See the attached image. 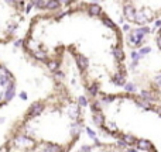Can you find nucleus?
I'll list each match as a JSON object with an SVG mask.
<instances>
[{
  "instance_id": "20e7f679",
  "label": "nucleus",
  "mask_w": 161,
  "mask_h": 152,
  "mask_svg": "<svg viewBox=\"0 0 161 152\" xmlns=\"http://www.w3.org/2000/svg\"><path fill=\"white\" fill-rule=\"evenodd\" d=\"M143 39H144V35L137 33V31H133V33L129 35V41H130L133 45H137V47H142Z\"/></svg>"
},
{
  "instance_id": "c756f323",
  "label": "nucleus",
  "mask_w": 161,
  "mask_h": 152,
  "mask_svg": "<svg viewBox=\"0 0 161 152\" xmlns=\"http://www.w3.org/2000/svg\"><path fill=\"white\" fill-rule=\"evenodd\" d=\"M131 58H133V61H139V59L142 58V55H140L139 52H136V51H133V52H131Z\"/></svg>"
},
{
  "instance_id": "a878e982",
  "label": "nucleus",
  "mask_w": 161,
  "mask_h": 152,
  "mask_svg": "<svg viewBox=\"0 0 161 152\" xmlns=\"http://www.w3.org/2000/svg\"><path fill=\"white\" fill-rule=\"evenodd\" d=\"M48 68H50L51 71H57V68H58V62H57V61L48 62Z\"/></svg>"
},
{
  "instance_id": "ddd939ff",
  "label": "nucleus",
  "mask_w": 161,
  "mask_h": 152,
  "mask_svg": "<svg viewBox=\"0 0 161 152\" xmlns=\"http://www.w3.org/2000/svg\"><path fill=\"white\" fill-rule=\"evenodd\" d=\"M140 96H142L143 99L148 100V102H151V100H156V94H154L153 92H148V90H142Z\"/></svg>"
},
{
  "instance_id": "e433bc0d",
  "label": "nucleus",
  "mask_w": 161,
  "mask_h": 152,
  "mask_svg": "<svg viewBox=\"0 0 161 152\" xmlns=\"http://www.w3.org/2000/svg\"><path fill=\"white\" fill-rule=\"evenodd\" d=\"M80 149H82V151H91L92 148H91V147H88V145H83V147L80 148Z\"/></svg>"
},
{
  "instance_id": "393cba45",
  "label": "nucleus",
  "mask_w": 161,
  "mask_h": 152,
  "mask_svg": "<svg viewBox=\"0 0 161 152\" xmlns=\"http://www.w3.org/2000/svg\"><path fill=\"white\" fill-rule=\"evenodd\" d=\"M89 93H91L92 96H95V94L97 93V85H96V83L91 85V87H89Z\"/></svg>"
},
{
  "instance_id": "0eeeda50",
  "label": "nucleus",
  "mask_w": 161,
  "mask_h": 152,
  "mask_svg": "<svg viewBox=\"0 0 161 152\" xmlns=\"http://www.w3.org/2000/svg\"><path fill=\"white\" fill-rule=\"evenodd\" d=\"M75 59H76V65H78L80 69H86V68H88V59L85 58V55L76 54V55H75Z\"/></svg>"
},
{
  "instance_id": "a211bd4d",
  "label": "nucleus",
  "mask_w": 161,
  "mask_h": 152,
  "mask_svg": "<svg viewBox=\"0 0 161 152\" xmlns=\"http://www.w3.org/2000/svg\"><path fill=\"white\" fill-rule=\"evenodd\" d=\"M113 55L117 61H123V59H125V54H123L122 48H116V50L113 51Z\"/></svg>"
},
{
  "instance_id": "9d476101",
  "label": "nucleus",
  "mask_w": 161,
  "mask_h": 152,
  "mask_svg": "<svg viewBox=\"0 0 161 152\" xmlns=\"http://www.w3.org/2000/svg\"><path fill=\"white\" fill-rule=\"evenodd\" d=\"M59 4H61V3H59L58 0H48V2H45L44 8H48V10H57V8L59 7Z\"/></svg>"
},
{
  "instance_id": "7ed1b4c3",
  "label": "nucleus",
  "mask_w": 161,
  "mask_h": 152,
  "mask_svg": "<svg viewBox=\"0 0 161 152\" xmlns=\"http://www.w3.org/2000/svg\"><path fill=\"white\" fill-rule=\"evenodd\" d=\"M42 111H44V104H42L41 102H36L31 104L30 110H28V114L25 117H38L42 114Z\"/></svg>"
},
{
  "instance_id": "aec40b11",
  "label": "nucleus",
  "mask_w": 161,
  "mask_h": 152,
  "mask_svg": "<svg viewBox=\"0 0 161 152\" xmlns=\"http://www.w3.org/2000/svg\"><path fill=\"white\" fill-rule=\"evenodd\" d=\"M103 24H105L106 27L112 28V30H116V24H114L110 18H108V17H105V18H103Z\"/></svg>"
},
{
  "instance_id": "473e14b6",
  "label": "nucleus",
  "mask_w": 161,
  "mask_h": 152,
  "mask_svg": "<svg viewBox=\"0 0 161 152\" xmlns=\"http://www.w3.org/2000/svg\"><path fill=\"white\" fill-rule=\"evenodd\" d=\"M154 82H156V85H158L161 87V75H157L156 77H154Z\"/></svg>"
},
{
  "instance_id": "2f4dec72",
  "label": "nucleus",
  "mask_w": 161,
  "mask_h": 152,
  "mask_svg": "<svg viewBox=\"0 0 161 152\" xmlns=\"http://www.w3.org/2000/svg\"><path fill=\"white\" fill-rule=\"evenodd\" d=\"M92 110H93V113H97V111H100L99 110V103H93V104H92Z\"/></svg>"
},
{
  "instance_id": "f8f14e48",
  "label": "nucleus",
  "mask_w": 161,
  "mask_h": 152,
  "mask_svg": "<svg viewBox=\"0 0 161 152\" xmlns=\"http://www.w3.org/2000/svg\"><path fill=\"white\" fill-rule=\"evenodd\" d=\"M93 121H95V124H97V125L105 124V117H103V114L100 113V111H97V113L93 114Z\"/></svg>"
},
{
  "instance_id": "1a4fd4ad",
  "label": "nucleus",
  "mask_w": 161,
  "mask_h": 152,
  "mask_svg": "<svg viewBox=\"0 0 161 152\" xmlns=\"http://www.w3.org/2000/svg\"><path fill=\"white\" fill-rule=\"evenodd\" d=\"M134 21H136L137 24H140V25H144L146 23H147V18H146V16H144V13H143V10L136 11V16H134Z\"/></svg>"
},
{
  "instance_id": "ea45409f",
  "label": "nucleus",
  "mask_w": 161,
  "mask_h": 152,
  "mask_svg": "<svg viewBox=\"0 0 161 152\" xmlns=\"http://www.w3.org/2000/svg\"><path fill=\"white\" fill-rule=\"evenodd\" d=\"M156 25H157V27H161V20H157V21H156Z\"/></svg>"
},
{
  "instance_id": "c9c22d12",
  "label": "nucleus",
  "mask_w": 161,
  "mask_h": 152,
  "mask_svg": "<svg viewBox=\"0 0 161 152\" xmlns=\"http://www.w3.org/2000/svg\"><path fill=\"white\" fill-rule=\"evenodd\" d=\"M59 3H64V4H69V3H72L74 0H58Z\"/></svg>"
},
{
  "instance_id": "cd10ccee",
  "label": "nucleus",
  "mask_w": 161,
  "mask_h": 152,
  "mask_svg": "<svg viewBox=\"0 0 161 152\" xmlns=\"http://www.w3.org/2000/svg\"><path fill=\"white\" fill-rule=\"evenodd\" d=\"M148 52H151V48H148V47H144V48H140V51H139V54L140 55H146V54H148Z\"/></svg>"
},
{
  "instance_id": "bb28decb",
  "label": "nucleus",
  "mask_w": 161,
  "mask_h": 152,
  "mask_svg": "<svg viewBox=\"0 0 161 152\" xmlns=\"http://www.w3.org/2000/svg\"><path fill=\"white\" fill-rule=\"evenodd\" d=\"M106 128H108V131H113V133L117 130V127H116L114 123H108V124H106Z\"/></svg>"
},
{
  "instance_id": "5701e85b",
  "label": "nucleus",
  "mask_w": 161,
  "mask_h": 152,
  "mask_svg": "<svg viewBox=\"0 0 161 152\" xmlns=\"http://www.w3.org/2000/svg\"><path fill=\"white\" fill-rule=\"evenodd\" d=\"M78 104L80 106V107H86V106H88V99L83 97V96H80L78 99Z\"/></svg>"
},
{
  "instance_id": "72a5a7b5",
  "label": "nucleus",
  "mask_w": 161,
  "mask_h": 152,
  "mask_svg": "<svg viewBox=\"0 0 161 152\" xmlns=\"http://www.w3.org/2000/svg\"><path fill=\"white\" fill-rule=\"evenodd\" d=\"M55 79H57V80L64 79V73H61V72H55Z\"/></svg>"
},
{
  "instance_id": "f257e3e1",
  "label": "nucleus",
  "mask_w": 161,
  "mask_h": 152,
  "mask_svg": "<svg viewBox=\"0 0 161 152\" xmlns=\"http://www.w3.org/2000/svg\"><path fill=\"white\" fill-rule=\"evenodd\" d=\"M24 8L23 0H0V44L14 38Z\"/></svg>"
},
{
  "instance_id": "b1692460",
  "label": "nucleus",
  "mask_w": 161,
  "mask_h": 152,
  "mask_svg": "<svg viewBox=\"0 0 161 152\" xmlns=\"http://www.w3.org/2000/svg\"><path fill=\"white\" fill-rule=\"evenodd\" d=\"M136 31H137V33H140V34H143V35H146V34L150 33V28H148V27H144V25H143V27L137 28Z\"/></svg>"
},
{
  "instance_id": "6ab92c4d",
  "label": "nucleus",
  "mask_w": 161,
  "mask_h": 152,
  "mask_svg": "<svg viewBox=\"0 0 161 152\" xmlns=\"http://www.w3.org/2000/svg\"><path fill=\"white\" fill-rule=\"evenodd\" d=\"M31 4L33 6H36L37 8H44L45 7V0H31Z\"/></svg>"
},
{
  "instance_id": "f704fd0d",
  "label": "nucleus",
  "mask_w": 161,
  "mask_h": 152,
  "mask_svg": "<svg viewBox=\"0 0 161 152\" xmlns=\"http://www.w3.org/2000/svg\"><path fill=\"white\" fill-rule=\"evenodd\" d=\"M113 99H114V96H106L103 100H105L106 103H110V102H113Z\"/></svg>"
},
{
  "instance_id": "c85d7f7f",
  "label": "nucleus",
  "mask_w": 161,
  "mask_h": 152,
  "mask_svg": "<svg viewBox=\"0 0 161 152\" xmlns=\"http://www.w3.org/2000/svg\"><path fill=\"white\" fill-rule=\"evenodd\" d=\"M125 87L127 92H136V86L133 83H127V85H125Z\"/></svg>"
},
{
  "instance_id": "58836bf2",
  "label": "nucleus",
  "mask_w": 161,
  "mask_h": 152,
  "mask_svg": "<svg viewBox=\"0 0 161 152\" xmlns=\"http://www.w3.org/2000/svg\"><path fill=\"white\" fill-rule=\"evenodd\" d=\"M123 30H125V31H129V30H130V25H127V24H126L125 27H123Z\"/></svg>"
},
{
  "instance_id": "f03ea898",
  "label": "nucleus",
  "mask_w": 161,
  "mask_h": 152,
  "mask_svg": "<svg viewBox=\"0 0 161 152\" xmlns=\"http://www.w3.org/2000/svg\"><path fill=\"white\" fill-rule=\"evenodd\" d=\"M16 96L14 76L4 65L0 64V107L6 106Z\"/></svg>"
},
{
  "instance_id": "4be33fe9",
  "label": "nucleus",
  "mask_w": 161,
  "mask_h": 152,
  "mask_svg": "<svg viewBox=\"0 0 161 152\" xmlns=\"http://www.w3.org/2000/svg\"><path fill=\"white\" fill-rule=\"evenodd\" d=\"M143 13H144V16H146V18H147V21L148 20H151L154 17V13L153 11H150V8H144V10H143Z\"/></svg>"
},
{
  "instance_id": "9b49d317",
  "label": "nucleus",
  "mask_w": 161,
  "mask_h": 152,
  "mask_svg": "<svg viewBox=\"0 0 161 152\" xmlns=\"http://www.w3.org/2000/svg\"><path fill=\"white\" fill-rule=\"evenodd\" d=\"M88 11L91 16H99L100 13H102V10H100V7L97 4H91L88 6Z\"/></svg>"
},
{
  "instance_id": "423d86ee",
  "label": "nucleus",
  "mask_w": 161,
  "mask_h": 152,
  "mask_svg": "<svg viewBox=\"0 0 161 152\" xmlns=\"http://www.w3.org/2000/svg\"><path fill=\"white\" fill-rule=\"evenodd\" d=\"M125 76H126L125 71H122V72L116 73V75L112 77V82H113L116 86H122V85H125Z\"/></svg>"
},
{
  "instance_id": "4c0bfd02",
  "label": "nucleus",
  "mask_w": 161,
  "mask_h": 152,
  "mask_svg": "<svg viewBox=\"0 0 161 152\" xmlns=\"http://www.w3.org/2000/svg\"><path fill=\"white\" fill-rule=\"evenodd\" d=\"M157 44H158V47L161 48V35L157 37Z\"/></svg>"
},
{
  "instance_id": "dca6fc26",
  "label": "nucleus",
  "mask_w": 161,
  "mask_h": 152,
  "mask_svg": "<svg viewBox=\"0 0 161 152\" xmlns=\"http://www.w3.org/2000/svg\"><path fill=\"white\" fill-rule=\"evenodd\" d=\"M62 148L61 147H58V145H55V144H47V147L44 148V151H48V152H59Z\"/></svg>"
},
{
  "instance_id": "2eb2a0df",
  "label": "nucleus",
  "mask_w": 161,
  "mask_h": 152,
  "mask_svg": "<svg viewBox=\"0 0 161 152\" xmlns=\"http://www.w3.org/2000/svg\"><path fill=\"white\" fill-rule=\"evenodd\" d=\"M69 116L74 117V118H78V116H79V107H78V106L71 104V107H69Z\"/></svg>"
},
{
  "instance_id": "6e6552de",
  "label": "nucleus",
  "mask_w": 161,
  "mask_h": 152,
  "mask_svg": "<svg viewBox=\"0 0 161 152\" xmlns=\"http://www.w3.org/2000/svg\"><path fill=\"white\" fill-rule=\"evenodd\" d=\"M137 144H139V149H142V151L153 149V144L150 141H147V139H140V141H137Z\"/></svg>"
},
{
  "instance_id": "39448f33",
  "label": "nucleus",
  "mask_w": 161,
  "mask_h": 152,
  "mask_svg": "<svg viewBox=\"0 0 161 152\" xmlns=\"http://www.w3.org/2000/svg\"><path fill=\"white\" fill-rule=\"evenodd\" d=\"M123 13H125V17L129 20V21H134V16H136V10L131 4H126L125 8H123Z\"/></svg>"
},
{
  "instance_id": "4468645a",
  "label": "nucleus",
  "mask_w": 161,
  "mask_h": 152,
  "mask_svg": "<svg viewBox=\"0 0 161 152\" xmlns=\"http://www.w3.org/2000/svg\"><path fill=\"white\" fill-rule=\"evenodd\" d=\"M137 104H139L140 107H143V108H147V110L153 108V106L150 104V102H148V100H146V99H140V100H137Z\"/></svg>"
},
{
  "instance_id": "f3484780",
  "label": "nucleus",
  "mask_w": 161,
  "mask_h": 152,
  "mask_svg": "<svg viewBox=\"0 0 161 152\" xmlns=\"http://www.w3.org/2000/svg\"><path fill=\"white\" fill-rule=\"evenodd\" d=\"M123 139H125V141L127 142V145H133V144H137V139L134 138L133 135H130V134H125V135H123Z\"/></svg>"
},
{
  "instance_id": "7c9ffc66",
  "label": "nucleus",
  "mask_w": 161,
  "mask_h": 152,
  "mask_svg": "<svg viewBox=\"0 0 161 152\" xmlns=\"http://www.w3.org/2000/svg\"><path fill=\"white\" fill-rule=\"evenodd\" d=\"M85 130H86V133H88V135H89V137H91V138H93V139H95V141H96V135H95V133H93V131H92V130H91V128H88V127H86V128H85Z\"/></svg>"
},
{
  "instance_id": "412c9836",
  "label": "nucleus",
  "mask_w": 161,
  "mask_h": 152,
  "mask_svg": "<svg viewBox=\"0 0 161 152\" xmlns=\"http://www.w3.org/2000/svg\"><path fill=\"white\" fill-rule=\"evenodd\" d=\"M117 147H119L120 149H126V148H127V142L123 138H117Z\"/></svg>"
}]
</instances>
